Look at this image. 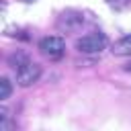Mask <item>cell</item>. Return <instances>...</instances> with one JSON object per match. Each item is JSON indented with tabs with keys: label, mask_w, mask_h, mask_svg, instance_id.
Here are the masks:
<instances>
[{
	"label": "cell",
	"mask_w": 131,
	"mask_h": 131,
	"mask_svg": "<svg viewBox=\"0 0 131 131\" xmlns=\"http://www.w3.org/2000/svg\"><path fill=\"white\" fill-rule=\"evenodd\" d=\"M106 37L102 33H88L84 37H80L76 41V49L80 53H88V55H94V53H100L104 47H106Z\"/></svg>",
	"instance_id": "6da1fadb"
},
{
	"label": "cell",
	"mask_w": 131,
	"mask_h": 131,
	"mask_svg": "<svg viewBox=\"0 0 131 131\" xmlns=\"http://www.w3.org/2000/svg\"><path fill=\"white\" fill-rule=\"evenodd\" d=\"M39 51L47 57V59H61L63 53H66V43L61 37H55V35H49V37H43L39 41Z\"/></svg>",
	"instance_id": "7a4b0ae2"
},
{
	"label": "cell",
	"mask_w": 131,
	"mask_h": 131,
	"mask_svg": "<svg viewBox=\"0 0 131 131\" xmlns=\"http://www.w3.org/2000/svg\"><path fill=\"white\" fill-rule=\"evenodd\" d=\"M39 78H41V66L35 63V61H31V59H27V61L16 70V82H18V86H23V88L33 86Z\"/></svg>",
	"instance_id": "3957f363"
},
{
	"label": "cell",
	"mask_w": 131,
	"mask_h": 131,
	"mask_svg": "<svg viewBox=\"0 0 131 131\" xmlns=\"http://www.w3.org/2000/svg\"><path fill=\"white\" fill-rule=\"evenodd\" d=\"M82 23H84V16H82L80 12H76V10H66V12H61V16L57 18V29H59V31H76V29L82 27Z\"/></svg>",
	"instance_id": "277c9868"
},
{
	"label": "cell",
	"mask_w": 131,
	"mask_h": 131,
	"mask_svg": "<svg viewBox=\"0 0 131 131\" xmlns=\"http://www.w3.org/2000/svg\"><path fill=\"white\" fill-rule=\"evenodd\" d=\"M111 51L115 55H131V35H125L121 39H117L111 47Z\"/></svg>",
	"instance_id": "5b68a950"
},
{
	"label": "cell",
	"mask_w": 131,
	"mask_h": 131,
	"mask_svg": "<svg viewBox=\"0 0 131 131\" xmlns=\"http://www.w3.org/2000/svg\"><path fill=\"white\" fill-rule=\"evenodd\" d=\"M10 94H12V84H10V80H8V78H0V100L10 98Z\"/></svg>",
	"instance_id": "8992f818"
},
{
	"label": "cell",
	"mask_w": 131,
	"mask_h": 131,
	"mask_svg": "<svg viewBox=\"0 0 131 131\" xmlns=\"http://www.w3.org/2000/svg\"><path fill=\"white\" fill-rule=\"evenodd\" d=\"M27 59H29V57H27L25 53H14V55H10V57H8V63H10L14 70H18V68H20Z\"/></svg>",
	"instance_id": "52a82bcc"
},
{
	"label": "cell",
	"mask_w": 131,
	"mask_h": 131,
	"mask_svg": "<svg viewBox=\"0 0 131 131\" xmlns=\"http://www.w3.org/2000/svg\"><path fill=\"white\" fill-rule=\"evenodd\" d=\"M125 70H127V72H131V63H127V66H125Z\"/></svg>",
	"instance_id": "ba28073f"
},
{
	"label": "cell",
	"mask_w": 131,
	"mask_h": 131,
	"mask_svg": "<svg viewBox=\"0 0 131 131\" xmlns=\"http://www.w3.org/2000/svg\"><path fill=\"white\" fill-rule=\"evenodd\" d=\"M108 2H123V0H108Z\"/></svg>",
	"instance_id": "9c48e42d"
},
{
	"label": "cell",
	"mask_w": 131,
	"mask_h": 131,
	"mask_svg": "<svg viewBox=\"0 0 131 131\" xmlns=\"http://www.w3.org/2000/svg\"><path fill=\"white\" fill-rule=\"evenodd\" d=\"M23 2H35V0H23Z\"/></svg>",
	"instance_id": "30bf717a"
}]
</instances>
